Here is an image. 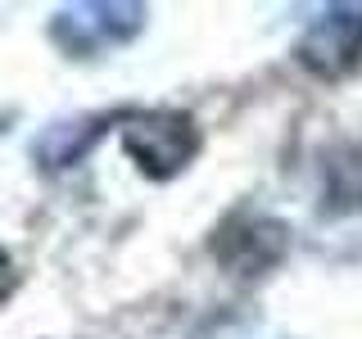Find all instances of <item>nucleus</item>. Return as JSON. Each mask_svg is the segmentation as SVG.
<instances>
[{
  "mask_svg": "<svg viewBox=\"0 0 362 339\" xmlns=\"http://www.w3.org/2000/svg\"><path fill=\"white\" fill-rule=\"evenodd\" d=\"M122 150L136 158V167L145 177L168 181L199 154V127L190 113H177V109L141 113V118L122 122Z\"/></svg>",
  "mask_w": 362,
  "mask_h": 339,
  "instance_id": "1",
  "label": "nucleus"
},
{
  "mask_svg": "<svg viewBox=\"0 0 362 339\" xmlns=\"http://www.w3.org/2000/svg\"><path fill=\"white\" fill-rule=\"evenodd\" d=\"M145 28V5H127V0H82V5H64L50 23V37L59 50L77 54H100L109 45H127L136 32Z\"/></svg>",
  "mask_w": 362,
  "mask_h": 339,
  "instance_id": "2",
  "label": "nucleus"
},
{
  "mask_svg": "<svg viewBox=\"0 0 362 339\" xmlns=\"http://www.w3.org/2000/svg\"><path fill=\"white\" fill-rule=\"evenodd\" d=\"M286 249H290V231L276 218H263V213H235L213 240V254L231 276H263L267 267H276L286 258Z\"/></svg>",
  "mask_w": 362,
  "mask_h": 339,
  "instance_id": "3",
  "label": "nucleus"
},
{
  "mask_svg": "<svg viewBox=\"0 0 362 339\" xmlns=\"http://www.w3.org/2000/svg\"><path fill=\"white\" fill-rule=\"evenodd\" d=\"M299 64L308 73L326 77V82L354 73L362 64V9H354V5L326 9L299 37Z\"/></svg>",
  "mask_w": 362,
  "mask_h": 339,
  "instance_id": "4",
  "label": "nucleus"
},
{
  "mask_svg": "<svg viewBox=\"0 0 362 339\" xmlns=\"http://www.w3.org/2000/svg\"><path fill=\"white\" fill-rule=\"evenodd\" d=\"M105 122H109L105 113H95V118H73V122H54V127H45V136L32 145V154H37V163L45 167V172L73 167V163H82V154L100 141Z\"/></svg>",
  "mask_w": 362,
  "mask_h": 339,
  "instance_id": "5",
  "label": "nucleus"
},
{
  "mask_svg": "<svg viewBox=\"0 0 362 339\" xmlns=\"http://www.w3.org/2000/svg\"><path fill=\"white\" fill-rule=\"evenodd\" d=\"M18 290V271H14V258L0 249V303H9V294Z\"/></svg>",
  "mask_w": 362,
  "mask_h": 339,
  "instance_id": "6",
  "label": "nucleus"
}]
</instances>
